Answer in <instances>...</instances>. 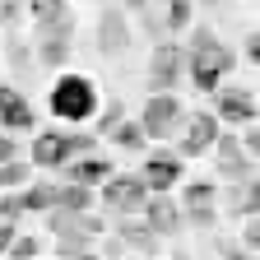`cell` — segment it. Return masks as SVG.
<instances>
[{"instance_id": "6da1fadb", "label": "cell", "mask_w": 260, "mask_h": 260, "mask_svg": "<svg viewBox=\"0 0 260 260\" xmlns=\"http://www.w3.org/2000/svg\"><path fill=\"white\" fill-rule=\"evenodd\" d=\"M233 51H228L214 32H195V42H190V84L200 88V93H218L223 88V75L233 70Z\"/></svg>"}, {"instance_id": "7a4b0ae2", "label": "cell", "mask_w": 260, "mask_h": 260, "mask_svg": "<svg viewBox=\"0 0 260 260\" xmlns=\"http://www.w3.org/2000/svg\"><path fill=\"white\" fill-rule=\"evenodd\" d=\"M88 149H98L93 135H79V130H42V135L32 140L28 162H32V168H65V162L84 158Z\"/></svg>"}, {"instance_id": "3957f363", "label": "cell", "mask_w": 260, "mask_h": 260, "mask_svg": "<svg viewBox=\"0 0 260 260\" xmlns=\"http://www.w3.org/2000/svg\"><path fill=\"white\" fill-rule=\"evenodd\" d=\"M51 112L60 121H88L98 116V88L84 75H60L51 84Z\"/></svg>"}, {"instance_id": "277c9868", "label": "cell", "mask_w": 260, "mask_h": 260, "mask_svg": "<svg viewBox=\"0 0 260 260\" xmlns=\"http://www.w3.org/2000/svg\"><path fill=\"white\" fill-rule=\"evenodd\" d=\"M140 125H144L149 140H172L186 125V107L177 103V93H153L144 103V112H140Z\"/></svg>"}, {"instance_id": "5b68a950", "label": "cell", "mask_w": 260, "mask_h": 260, "mask_svg": "<svg viewBox=\"0 0 260 260\" xmlns=\"http://www.w3.org/2000/svg\"><path fill=\"white\" fill-rule=\"evenodd\" d=\"M70 38H75L70 10L42 14V19H38V56H42V65H60L65 56H70Z\"/></svg>"}, {"instance_id": "8992f818", "label": "cell", "mask_w": 260, "mask_h": 260, "mask_svg": "<svg viewBox=\"0 0 260 260\" xmlns=\"http://www.w3.org/2000/svg\"><path fill=\"white\" fill-rule=\"evenodd\" d=\"M103 205L116 209V214H140V209L149 205L144 177H135V172H112V177L103 181Z\"/></svg>"}, {"instance_id": "52a82bcc", "label": "cell", "mask_w": 260, "mask_h": 260, "mask_svg": "<svg viewBox=\"0 0 260 260\" xmlns=\"http://www.w3.org/2000/svg\"><path fill=\"white\" fill-rule=\"evenodd\" d=\"M181 65H186V51L177 42H158V51L149 60V88L153 93H172L177 79H181Z\"/></svg>"}, {"instance_id": "ba28073f", "label": "cell", "mask_w": 260, "mask_h": 260, "mask_svg": "<svg viewBox=\"0 0 260 260\" xmlns=\"http://www.w3.org/2000/svg\"><path fill=\"white\" fill-rule=\"evenodd\" d=\"M218 135H223L218 116H214V112H195V116L186 121V135H181V158H205V153L218 144Z\"/></svg>"}, {"instance_id": "9c48e42d", "label": "cell", "mask_w": 260, "mask_h": 260, "mask_svg": "<svg viewBox=\"0 0 260 260\" xmlns=\"http://www.w3.org/2000/svg\"><path fill=\"white\" fill-rule=\"evenodd\" d=\"M214 116H218V125H251L255 121V93H246V88H218L214 93Z\"/></svg>"}, {"instance_id": "30bf717a", "label": "cell", "mask_w": 260, "mask_h": 260, "mask_svg": "<svg viewBox=\"0 0 260 260\" xmlns=\"http://www.w3.org/2000/svg\"><path fill=\"white\" fill-rule=\"evenodd\" d=\"M140 177H144V186H149V195H168L177 181H181V158L177 153H149L144 158V168H140Z\"/></svg>"}, {"instance_id": "8fae6325", "label": "cell", "mask_w": 260, "mask_h": 260, "mask_svg": "<svg viewBox=\"0 0 260 260\" xmlns=\"http://www.w3.org/2000/svg\"><path fill=\"white\" fill-rule=\"evenodd\" d=\"M112 172H116V168H112L107 158H98V153H84V158H75V162H65V181H70V186H88V190H98Z\"/></svg>"}, {"instance_id": "7c38bea8", "label": "cell", "mask_w": 260, "mask_h": 260, "mask_svg": "<svg viewBox=\"0 0 260 260\" xmlns=\"http://www.w3.org/2000/svg\"><path fill=\"white\" fill-rule=\"evenodd\" d=\"M47 223H51L56 237H88V242L103 237V218H93V214H65V209H51Z\"/></svg>"}, {"instance_id": "4fadbf2b", "label": "cell", "mask_w": 260, "mask_h": 260, "mask_svg": "<svg viewBox=\"0 0 260 260\" xmlns=\"http://www.w3.org/2000/svg\"><path fill=\"white\" fill-rule=\"evenodd\" d=\"M181 214H186L190 223H200V228L214 223V186H209V177H200V181L186 186V195H181Z\"/></svg>"}, {"instance_id": "5bb4252c", "label": "cell", "mask_w": 260, "mask_h": 260, "mask_svg": "<svg viewBox=\"0 0 260 260\" xmlns=\"http://www.w3.org/2000/svg\"><path fill=\"white\" fill-rule=\"evenodd\" d=\"M130 47V23L121 10H103V19H98V51L107 56H121Z\"/></svg>"}, {"instance_id": "9a60e30c", "label": "cell", "mask_w": 260, "mask_h": 260, "mask_svg": "<svg viewBox=\"0 0 260 260\" xmlns=\"http://www.w3.org/2000/svg\"><path fill=\"white\" fill-rule=\"evenodd\" d=\"M140 214H144V223L153 228L158 237H168V233L181 228V205H172V195H149V205Z\"/></svg>"}, {"instance_id": "2e32d148", "label": "cell", "mask_w": 260, "mask_h": 260, "mask_svg": "<svg viewBox=\"0 0 260 260\" xmlns=\"http://www.w3.org/2000/svg\"><path fill=\"white\" fill-rule=\"evenodd\" d=\"M0 130H32V107L19 88H0Z\"/></svg>"}, {"instance_id": "e0dca14e", "label": "cell", "mask_w": 260, "mask_h": 260, "mask_svg": "<svg viewBox=\"0 0 260 260\" xmlns=\"http://www.w3.org/2000/svg\"><path fill=\"white\" fill-rule=\"evenodd\" d=\"M214 153H218V172H223V177H237V181H246V172H251V158H246L242 140H233V135H218Z\"/></svg>"}, {"instance_id": "ac0fdd59", "label": "cell", "mask_w": 260, "mask_h": 260, "mask_svg": "<svg viewBox=\"0 0 260 260\" xmlns=\"http://www.w3.org/2000/svg\"><path fill=\"white\" fill-rule=\"evenodd\" d=\"M228 209H233L237 218H255L260 214V177H246L237 186V195H233V205H228Z\"/></svg>"}, {"instance_id": "d6986e66", "label": "cell", "mask_w": 260, "mask_h": 260, "mask_svg": "<svg viewBox=\"0 0 260 260\" xmlns=\"http://www.w3.org/2000/svg\"><path fill=\"white\" fill-rule=\"evenodd\" d=\"M88 205H93V190L88 186H56V209H65V214H88Z\"/></svg>"}, {"instance_id": "ffe728a7", "label": "cell", "mask_w": 260, "mask_h": 260, "mask_svg": "<svg viewBox=\"0 0 260 260\" xmlns=\"http://www.w3.org/2000/svg\"><path fill=\"white\" fill-rule=\"evenodd\" d=\"M121 242H125V246H135V251H144V255L158 251V233H153L149 223H121Z\"/></svg>"}, {"instance_id": "44dd1931", "label": "cell", "mask_w": 260, "mask_h": 260, "mask_svg": "<svg viewBox=\"0 0 260 260\" xmlns=\"http://www.w3.org/2000/svg\"><path fill=\"white\" fill-rule=\"evenodd\" d=\"M28 209H38V214H51V209H56V186H47V181L28 186V190H23V214H28Z\"/></svg>"}, {"instance_id": "7402d4cb", "label": "cell", "mask_w": 260, "mask_h": 260, "mask_svg": "<svg viewBox=\"0 0 260 260\" xmlns=\"http://www.w3.org/2000/svg\"><path fill=\"white\" fill-rule=\"evenodd\" d=\"M0 186L14 190V186H32V162H0Z\"/></svg>"}, {"instance_id": "603a6c76", "label": "cell", "mask_w": 260, "mask_h": 260, "mask_svg": "<svg viewBox=\"0 0 260 260\" xmlns=\"http://www.w3.org/2000/svg\"><path fill=\"white\" fill-rule=\"evenodd\" d=\"M209 260H251V251L233 237H214L209 242Z\"/></svg>"}, {"instance_id": "cb8c5ba5", "label": "cell", "mask_w": 260, "mask_h": 260, "mask_svg": "<svg viewBox=\"0 0 260 260\" xmlns=\"http://www.w3.org/2000/svg\"><path fill=\"white\" fill-rule=\"evenodd\" d=\"M112 140H116L121 149H144V144H149V135H144V125H135V121H121V125L112 130Z\"/></svg>"}, {"instance_id": "d4e9b609", "label": "cell", "mask_w": 260, "mask_h": 260, "mask_svg": "<svg viewBox=\"0 0 260 260\" xmlns=\"http://www.w3.org/2000/svg\"><path fill=\"white\" fill-rule=\"evenodd\" d=\"M162 23H168L172 32H181L190 23V0H162Z\"/></svg>"}, {"instance_id": "484cf974", "label": "cell", "mask_w": 260, "mask_h": 260, "mask_svg": "<svg viewBox=\"0 0 260 260\" xmlns=\"http://www.w3.org/2000/svg\"><path fill=\"white\" fill-rule=\"evenodd\" d=\"M5 255H10V260H32V255H38V237H14Z\"/></svg>"}, {"instance_id": "4316f807", "label": "cell", "mask_w": 260, "mask_h": 260, "mask_svg": "<svg viewBox=\"0 0 260 260\" xmlns=\"http://www.w3.org/2000/svg\"><path fill=\"white\" fill-rule=\"evenodd\" d=\"M19 214H23V195L5 190V195H0V218H19Z\"/></svg>"}, {"instance_id": "83f0119b", "label": "cell", "mask_w": 260, "mask_h": 260, "mask_svg": "<svg viewBox=\"0 0 260 260\" xmlns=\"http://www.w3.org/2000/svg\"><path fill=\"white\" fill-rule=\"evenodd\" d=\"M28 10H32V19H42V14H56V10H70V0H28Z\"/></svg>"}, {"instance_id": "f1b7e54d", "label": "cell", "mask_w": 260, "mask_h": 260, "mask_svg": "<svg viewBox=\"0 0 260 260\" xmlns=\"http://www.w3.org/2000/svg\"><path fill=\"white\" fill-rule=\"evenodd\" d=\"M121 112H125L121 103H107V112L98 116V135H103V130H116V125H121Z\"/></svg>"}, {"instance_id": "f546056e", "label": "cell", "mask_w": 260, "mask_h": 260, "mask_svg": "<svg viewBox=\"0 0 260 260\" xmlns=\"http://www.w3.org/2000/svg\"><path fill=\"white\" fill-rule=\"evenodd\" d=\"M242 246H246V251H260V218H255V223H246V233H242Z\"/></svg>"}, {"instance_id": "4dcf8cb0", "label": "cell", "mask_w": 260, "mask_h": 260, "mask_svg": "<svg viewBox=\"0 0 260 260\" xmlns=\"http://www.w3.org/2000/svg\"><path fill=\"white\" fill-rule=\"evenodd\" d=\"M242 149H251V153L260 158V121H251V125H246V144H242Z\"/></svg>"}, {"instance_id": "1f68e13d", "label": "cell", "mask_w": 260, "mask_h": 260, "mask_svg": "<svg viewBox=\"0 0 260 260\" xmlns=\"http://www.w3.org/2000/svg\"><path fill=\"white\" fill-rule=\"evenodd\" d=\"M14 14H19V0H0V28L14 23Z\"/></svg>"}, {"instance_id": "d6a6232c", "label": "cell", "mask_w": 260, "mask_h": 260, "mask_svg": "<svg viewBox=\"0 0 260 260\" xmlns=\"http://www.w3.org/2000/svg\"><path fill=\"white\" fill-rule=\"evenodd\" d=\"M246 60L260 65V32H251V38H246Z\"/></svg>"}, {"instance_id": "836d02e7", "label": "cell", "mask_w": 260, "mask_h": 260, "mask_svg": "<svg viewBox=\"0 0 260 260\" xmlns=\"http://www.w3.org/2000/svg\"><path fill=\"white\" fill-rule=\"evenodd\" d=\"M19 233H14V223H0V255H5L10 251V242H14Z\"/></svg>"}, {"instance_id": "e575fe53", "label": "cell", "mask_w": 260, "mask_h": 260, "mask_svg": "<svg viewBox=\"0 0 260 260\" xmlns=\"http://www.w3.org/2000/svg\"><path fill=\"white\" fill-rule=\"evenodd\" d=\"M0 162H14V140L0 130Z\"/></svg>"}, {"instance_id": "d590c367", "label": "cell", "mask_w": 260, "mask_h": 260, "mask_svg": "<svg viewBox=\"0 0 260 260\" xmlns=\"http://www.w3.org/2000/svg\"><path fill=\"white\" fill-rule=\"evenodd\" d=\"M79 260H98V255H93V251H84V255H79Z\"/></svg>"}, {"instance_id": "8d00e7d4", "label": "cell", "mask_w": 260, "mask_h": 260, "mask_svg": "<svg viewBox=\"0 0 260 260\" xmlns=\"http://www.w3.org/2000/svg\"><path fill=\"white\" fill-rule=\"evenodd\" d=\"M209 5H223V0H209Z\"/></svg>"}]
</instances>
